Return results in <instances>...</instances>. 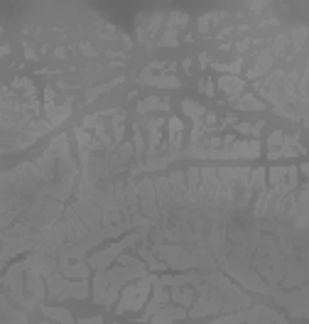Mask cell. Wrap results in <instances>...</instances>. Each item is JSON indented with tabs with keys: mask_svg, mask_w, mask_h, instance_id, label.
<instances>
[{
	"mask_svg": "<svg viewBox=\"0 0 309 324\" xmlns=\"http://www.w3.org/2000/svg\"><path fill=\"white\" fill-rule=\"evenodd\" d=\"M121 265L125 268H113V270H101L93 280V300L103 307H110L115 302V295H118V288L123 285L125 280L130 277H147V265L135 260V258H128L123 256L121 258Z\"/></svg>",
	"mask_w": 309,
	"mask_h": 324,
	"instance_id": "1",
	"label": "cell"
},
{
	"mask_svg": "<svg viewBox=\"0 0 309 324\" xmlns=\"http://www.w3.org/2000/svg\"><path fill=\"white\" fill-rule=\"evenodd\" d=\"M165 265L172 268H214V258L204 248H179V246H154Z\"/></svg>",
	"mask_w": 309,
	"mask_h": 324,
	"instance_id": "2",
	"label": "cell"
},
{
	"mask_svg": "<svg viewBox=\"0 0 309 324\" xmlns=\"http://www.w3.org/2000/svg\"><path fill=\"white\" fill-rule=\"evenodd\" d=\"M150 288H152V277H145L142 282H138V285L125 288V290H123V300L118 302V307H115V309H118V312H130V309L142 307V302H145Z\"/></svg>",
	"mask_w": 309,
	"mask_h": 324,
	"instance_id": "3",
	"label": "cell"
},
{
	"mask_svg": "<svg viewBox=\"0 0 309 324\" xmlns=\"http://www.w3.org/2000/svg\"><path fill=\"white\" fill-rule=\"evenodd\" d=\"M142 236H145V231H138V233H133V236H125L123 241H118V243H113V246H110V248H106V251H101V253L91 256L89 265H91V268H98V270L108 268V265H110V260H113L115 256H121V251H123L125 246H133V243H135V241H140Z\"/></svg>",
	"mask_w": 309,
	"mask_h": 324,
	"instance_id": "4",
	"label": "cell"
},
{
	"mask_svg": "<svg viewBox=\"0 0 309 324\" xmlns=\"http://www.w3.org/2000/svg\"><path fill=\"white\" fill-rule=\"evenodd\" d=\"M138 194H140V201H142V214L150 221H157L160 211H157V201H154V184L150 179H145L142 184H138Z\"/></svg>",
	"mask_w": 309,
	"mask_h": 324,
	"instance_id": "5",
	"label": "cell"
},
{
	"mask_svg": "<svg viewBox=\"0 0 309 324\" xmlns=\"http://www.w3.org/2000/svg\"><path fill=\"white\" fill-rule=\"evenodd\" d=\"M263 314H265V307H255V309H253V317H263ZM248 319H250V312L238 314V317L216 319V322H211V324H248ZM270 322H275V324H287L282 317H278V319H267V322H250V324H270Z\"/></svg>",
	"mask_w": 309,
	"mask_h": 324,
	"instance_id": "6",
	"label": "cell"
},
{
	"mask_svg": "<svg viewBox=\"0 0 309 324\" xmlns=\"http://www.w3.org/2000/svg\"><path fill=\"white\" fill-rule=\"evenodd\" d=\"M184 317H186V312L182 307H162L160 312H154L150 319H152V324H167L172 319H184Z\"/></svg>",
	"mask_w": 309,
	"mask_h": 324,
	"instance_id": "7",
	"label": "cell"
},
{
	"mask_svg": "<svg viewBox=\"0 0 309 324\" xmlns=\"http://www.w3.org/2000/svg\"><path fill=\"white\" fill-rule=\"evenodd\" d=\"M42 309H45V314H47V317L57 319L59 324H74V319H71L69 309H64V307H42Z\"/></svg>",
	"mask_w": 309,
	"mask_h": 324,
	"instance_id": "8",
	"label": "cell"
},
{
	"mask_svg": "<svg viewBox=\"0 0 309 324\" xmlns=\"http://www.w3.org/2000/svg\"><path fill=\"white\" fill-rule=\"evenodd\" d=\"M170 140H172V150L179 147V140H182V120L179 118H172L170 120Z\"/></svg>",
	"mask_w": 309,
	"mask_h": 324,
	"instance_id": "9",
	"label": "cell"
},
{
	"mask_svg": "<svg viewBox=\"0 0 309 324\" xmlns=\"http://www.w3.org/2000/svg\"><path fill=\"white\" fill-rule=\"evenodd\" d=\"M170 300H174V302H179V305H191V300H194V292H191V288L189 290H172V295H170Z\"/></svg>",
	"mask_w": 309,
	"mask_h": 324,
	"instance_id": "10",
	"label": "cell"
},
{
	"mask_svg": "<svg viewBox=\"0 0 309 324\" xmlns=\"http://www.w3.org/2000/svg\"><path fill=\"white\" fill-rule=\"evenodd\" d=\"M160 126H162V120H152V123H150V152L157 150V143H160Z\"/></svg>",
	"mask_w": 309,
	"mask_h": 324,
	"instance_id": "11",
	"label": "cell"
},
{
	"mask_svg": "<svg viewBox=\"0 0 309 324\" xmlns=\"http://www.w3.org/2000/svg\"><path fill=\"white\" fill-rule=\"evenodd\" d=\"M69 108H71V103H66V106H62V108H57V111L52 108V111H49V123H52V126H59L62 120L69 115Z\"/></svg>",
	"mask_w": 309,
	"mask_h": 324,
	"instance_id": "12",
	"label": "cell"
},
{
	"mask_svg": "<svg viewBox=\"0 0 309 324\" xmlns=\"http://www.w3.org/2000/svg\"><path fill=\"white\" fill-rule=\"evenodd\" d=\"M140 256L147 260V268H154V270H165V268H167L162 260H157V258L152 256V251H150V248H140Z\"/></svg>",
	"mask_w": 309,
	"mask_h": 324,
	"instance_id": "13",
	"label": "cell"
},
{
	"mask_svg": "<svg viewBox=\"0 0 309 324\" xmlns=\"http://www.w3.org/2000/svg\"><path fill=\"white\" fill-rule=\"evenodd\" d=\"M221 89H226L231 96H236V94L243 89V84H241L238 79H228V76H226V79H221Z\"/></svg>",
	"mask_w": 309,
	"mask_h": 324,
	"instance_id": "14",
	"label": "cell"
},
{
	"mask_svg": "<svg viewBox=\"0 0 309 324\" xmlns=\"http://www.w3.org/2000/svg\"><path fill=\"white\" fill-rule=\"evenodd\" d=\"M238 108H243V111H248V108H253V111H263V103L248 94V96H243V98L238 101Z\"/></svg>",
	"mask_w": 309,
	"mask_h": 324,
	"instance_id": "15",
	"label": "cell"
},
{
	"mask_svg": "<svg viewBox=\"0 0 309 324\" xmlns=\"http://www.w3.org/2000/svg\"><path fill=\"white\" fill-rule=\"evenodd\" d=\"M184 111H186L191 118H194L197 123H199V118L204 115V108H201L199 103H194V101H184Z\"/></svg>",
	"mask_w": 309,
	"mask_h": 324,
	"instance_id": "16",
	"label": "cell"
},
{
	"mask_svg": "<svg viewBox=\"0 0 309 324\" xmlns=\"http://www.w3.org/2000/svg\"><path fill=\"white\" fill-rule=\"evenodd\" d=\"M147 84H154V86H179L177 79H142Z\"/></svg>",
	"mask_w": 309,
	"mask_h": 324,
	"instance_id": "17",
	"label": "cell"
},
{
	"mask_svg": "<svg viewBox=\"0 0 309 324\" xmlns=\"http://www.w3.org/2000/svg\"><path fill=\"white\" fill-rule=\"evenodd\" d=\"M154 106H162V103H160L157 98H147V101H142V103H140V113H147V111H150V108H154Z\"/></svg>",
	"mask_w": 309,
	"mask_h": 324,
	"instance_id": "18",
	"label": "cell"
},
{
	"mask_svg": "<svg viewBox=\"0 0 309 324\" xmlns=\"http://www.w3.org/2000/svg\"><path fill=\"white\" fill-rule=\"evenodd\" d=\"M282 140H285V138H282V133H280V130H275V133H273V138H270V145H278V143H282Z\"/></svg>",
	"mask_w": 309,
	"mask_h": 324,
	"instance_id": "19",
	"label": "cell"
},
{
	"mask_svg": "<svg viewBox=\"0 0 309 324\" xmlns=\"http://www.w3.org/2000/svg\"><path fill=\"white\" fill-rule=\"evenodd\" d=\"M304 37H307V32H304V30H297V32H294V39H297L299 45L304 42Z\"/></svg>",
	"mask_w": 309,
	"mask_h": 324,
	"instance_id": "20",
	"label": "cell"
},
{
	"mask_svg": "<svg viewBox=\"0 0 309 324\" xmlns=\"http://www.w3.org/2000/svg\"><path fill=\"white\" fill-rule=\"evenodd\" d=\"M81 324H103L101 317H93V319H81Z\"/></svg>",
	"mask_w": 309,
	"mask_h": 324,
	"instance_id": "21",
	"label": "cell"
},
{
	"mask_svg": "<svg viewBox=\"0 0 309 324\" xmlns=\"http://www.w3.org/2000/svg\"><path fill=\"white\" fill-rule=\"evenodd\" d=\"M211 89H214V84H211V81H204V94H214Z\"/></svg>",
	"mask_w": 309,
	"mask_h": 324,
	"instance_id": "22",
	"label": "cell"
},
{
	"mask_svg": "<svg viewBox=\"0 0 309 324\" xmlns=\"http://www.w3.org/2000/svg\"><path fill=\"white\" fill-rule=\"evenodd\" d=\"M45 324H49V322H45Z\"/></svg>",
	"mask_w": 309,
	"mask_h": 324,
	"instance_id": "23",
	"label": "cell"
}]
</instances>
